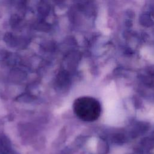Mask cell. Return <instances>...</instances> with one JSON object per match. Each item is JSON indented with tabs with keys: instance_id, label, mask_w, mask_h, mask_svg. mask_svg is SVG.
Here are the masks:
<instances>
[{
	"instance_id": "1",
	"label": "cell",
	"mask_w": 154,
	"mask_h": 154,
	"mask_svg": "<svg viewBox=\"0 0 154 154\" xmlns=\"http://www.w3.org/2000/svg\"><path fill=\"white\" fill-rule=\"evenodd\" d=\"M73 108L76 116L83 121L93 122L97 120L101 113V106L96 99L89 96L77 98Z\"/></svg>"
}]
</instances>
